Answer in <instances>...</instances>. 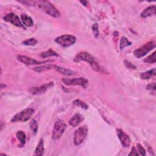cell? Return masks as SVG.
<instances>
[{"instance_id": "obj_1", "label": "cell", "mask_w": 156, "mask_h": 156, "mask_svg": "<svg viewBox=\"0 0 156 156\" xmlns=\"http://www.w3.org/2000/svg\"><path fill=\"white\" fill-rule=\"evenodd\" d=\"M37 5L42 11H43L48 15L54 18H58L60 15V12L57 10V9L49 1H37Z\"/></svg>"}, {"instance_id": "obj_2", "label": "cell", "mask_w": 156, "mask_h": 156, "mask_svg": "<svg viewBox=\"0 0 156 156\" xmlns=\"http://www.w3.org/2000/svg\"><path fill=\"white\" fill-rule=\"evenodd\" d=\"M34 113V110L33 108H26L14 115L11 119V122H26L32 117Z\"/></svg>"}, {"instance_id": "obj_3", "label": "cell", "mask_w": 156, "mask_h": 156, "mask_svg": "<svg viewBox=\"0 0 156 156\" xmlns=\"http://www.w3.org/2000/svg\"><path fill=\"white\" fill-rule=\"evenodd\" d=\"M155 41H150L138 49H135L133 52L134 55L137 58H141L146 55L148 52L152 51L153 49L155 48Z\"/></svg>"}, {"instance_id": "obj_4", "label": "cell", "mask_w": 156, "mask_h": 156, "mask_svg": "<svg viewBox=\"0 0 156 156\" xmlns=\"http://www.w3.org/2000/svg\"><path fill=\"white\" fill-rule=\"evenodd\" d=\"M88 134V127L87 126L79 127L75 130L74 133V143L76 146L81 144L85 140Z\"/></svg>"}, {"instance_id": "obj_5", "label": "cell", "mask_w": 156, "mask_h": 156, "mask_svg": "<svg viewBox=\"0 0 156 156\" xmlns=\"http://www.w3.org/2000/svg\"><path fill=\"white\" fill-rule=\"evenodd\" d=\"M66 129V123L62 119L57 120L55 122L53 129H52V138L54 140L59 139L64 133Z\"/></svg>"}, {"instance_id": "obj_6", "label": "cell", "mask_w": 156, "mask_h": 156, "mask_svg": "<svg viewBox=\"0 0 156 156\" xmlns=\"http://www.w3.org/2000/svg\"><path fill=\"white\" fill-rule=\"evenodd\" d=\"M62 82L66 85H79L85 88L88 85V80L83 77H77V78H63L62 79Z\"/></svg>"}, {"instance_id": "obj_7", "label": "cell", "mask_w": 156, "mask_h": 156, "mask_svg": "<svg viewBox=\"0 0 156 156\" xmlns=\"http://www.w3.org/2000/svg\"><path fill=\"white\" fill-rule=\"evenodd\" d=\"M54 41L62 47H69L75 43L76 38L73 35L65 34L57 37Z\"/></svg>"}, {"instance_id": "obj_8", "label": "cell", "mask_w": 156, "mask_h": 156, "mask_svg": "<svg viewBox=\"0 0 156 156\" xmlns=\"http://www.w3.org/2000/svg\"><path fill=\"white\" fill-rule=\"evenodd\" d=\"M3 19L5 21L10 23L16 27L25 29V27L23 24L21 20H20V18L14 13H8L7 15H6L3 17Z\"/></svg>"}, {"instance_id": "obj_9", "label": "cell", "mask_w": 156, "mask_h": 156, "mask_svg": "<svg viewBox=\"0 0 156 156\" xmlns=\"http://www.w3.org/2000/svg\"><path fill=\"white\" fill-rule=\"evenodd\" d=\"M94 60H95L94 57L91 55L90 53L83 51L80 52L76 54L74 58V61L75 62H80L81 61H84L88 62L89 64L91 63Z\"/></svg>"}, {"instance_id": "obj_10", "label": "cell", "mask_w": 156, "mask_h": 156, "mask_svg": "<svg viewBox=\"0 0 156 156\" xmlns=\"http://www.w3.org/2000/svg\"><path fill=\"white\" fill-rule=\"evenodd\" d=\"M54 82H51L47 83H45L44 85H43L40 87H31L29 90V92L33 94V95H38L44 93L49 88L52 87L54 86Z\"/></svg>"}, {"instance_id": "obj_11", "label": "cell", "mask_w": 156, "mask_h": 156, "mask_svg": "<svg viewBox=\"0 0 156 156\" xmlns=\"http://www.w3.org/2000/svg\"><path fill=\"white\" fill-rule=\"evenodd\" d=\"M18 60H19L20 62L27 65H41L43 63H46L47 62H49V60H45V61H37L36 60H34L32 58H30L26 55H20L17 57Z\"/></svg>"}, {"instance_id": "obj_12", "label": "cell", "mask_w": 156, "mask_h": 156, "mask_svg": "<svg viewBox=\"0 0 156 156\" xmlns=\"http://www.w3.org/2000/svg\"><path fill=\"white\" fill-rule=\"evenodd\" d=\"M116 134L122 146L124 147H128L130 144V138L129 136L120 129H116Z\"/></svg>"}, {"instance_id": "obj_13", "label": "cell", "mask_w": 156, "mask_h": 156, "mask_svg": "<svg viewBox=\"0 0 156 156\" xmlns=\"http://www.w3.org/2000/svg\"><path fill=\"white\" fill-rule=\"evenodd\" d=\"M90 65L91 66L92 69H94L96 72H98V73H100L102 74H108V70L104 66L100 65L96 60H94L90 64Z\"/></svg>"}, {"instance_id": "obj_14", "label": "cell", "mask_w": 156, "mask_h": 156, "mask_svg": "<svg viewBox=\"0 0 156 156\" xmlns=\"http://www.w3.org/2000/svg\"><path fill=\"white\" fill-rule=\"evenodd\" d=\"M155 15V5H151L146 8L140 14V16L143 18H146Z\"/></svg>"}, {"instance_id": "obj_15", "label": "cell", "mask_w": 156, "mask_h": 156, "mask_svg": "<svg viewBox=\"0 0 156 156\" xmlns=\"http://www.w3.org/2000/svg\"><path fill=\"white\" fill-rule=\"evenodd\" d=\"M83 120V117L80 113H76L69 121V124L72 127H77Z\"/></svg>"}, {"instance_id": "obj_16", "label": "cell", "mask_w": 156, "mask_h": 156, "mask_svg": "<svg viewBox=\"0 0 156 156\" xmlns=\"http://www.w3.org/2000/svg\"><path fill=\"white\" fill-rule=\"evenodd\" d=\"M54 69L58 73H60L62 74L66 75V76H73V75H75L76 74V72L74 71L71 70L69 69H66V68H63V67H61V66H57V65H55Z\"/></svg>"}, {"instance_id": "obj_17", "label": "cell", "mask_w": 156, "mask_h": 156, "mask_svg": "<svg viewBox=\"0 0 156 156\" xmlns=\"http://www.w3.org/2000/svg\"><path fill=\"white\" fill-rule=\"evenodd\" d=\"M21 20L23 24L26 27H31L34 25V21L32 18L27 14L23 13L21 15Z\"/></svg>"}, {"instance_id": "obj_18", "label": "cell", "mask_w": 156, "mask_h": 156, "mask_svg": "<svg viewBox=\"0 0 156 156\" xmlns=\"http://www.w3.org/2000/svg\"><path fill=\"white\" fill-rule=\"evenodd\" d=\"M156 70L155 68H153L151 70L147 71L146 72H143L140 74V77L141 79L143 80H147L151 79L152 77H154L155 76Z\"/></svg>"}, {"instance_id": "obj_19", "label": "cell", "mask_w": 156, "mask_h": 156, "mask_svg": "<svg viewBox=\"0 0 156 156\" xmlns=\"http://www.w3.org/2000/svg\"><path fill=\"white\" fill-rule=\"evenodd\" d=\"M43 152H44V140L42 138H41L35 149L34 155L41 156L43 155Z\"/></svg>"}, {"instance_id": "obj_20", "label": "cell", "mask_w": 156, "mask_h": 156, "mask_svg": "<svg viewBox=\"0 0 156 156\" xmlns=\"http://www.w3.org/2000/svg\"><path fill=\"white\" fill-rule=\"evenodd\" d=\"M54 66H55V65H52V64H46L44 65L35 67V68H34V70L36 72L41 73L43 71H48V70L53 69V68H54Z\"/></svg>"}, {"instance_id": "obj_21", "label": "cell", "mask_w": 156, "mask_h": 156, "mask_svg": "<svg viewBox=\"0 0 156 156\" xmlns=\"http://www.w3.org/2000/svg\"><path fill=\"white\" fill-rule=\"evenodd\" d=\"M16 136L17 138L18 139V140L20 141L21 146H24V144L26 143V135H25V133L23 131L19 130L16 132Z\"/></svg>"}, {"instance_id": "obj_22", "label": "cell", "mask_w": 156, "mask_h": 156, "mask_svg": "<svg viewBox=\"0 0 156 156\" xmlns=\"http://www.w3.org/2000/svg\"><path fill=\"white\" fill-rule=\"evenodd\" d=\"M40 56H41L42 58H46V57H52V56L57 57V56H58V54L55 51H54V50H52V49H49V50H48V51H44V52L41 53Z\"/></svg>"}, {"instance_id": "obj_23", "label": "cell", "mask_w": 156, "mask_h": 156, "mask_svg": "<svg viewBox=\"0 0 156 156\" xmlns=\"http://www.w3.org/2000/svg\"><path fill=\"white\" fill-rule=\"evenodd\" d=\"M131 44H132V43L127 38H126L125 37H121L119 42V48L121 49H122L126 47L129 46Z\"/></svg>"}, {"instance_id": "obj_24", "label": "cell", "mask_w": 156, "mask_h": 156, "mask_svg": "<svg viewBox=\"0 0 156 156\" xmlns=\"http://www.w3.org/2000/svg\"><path fill=\"white\" fill-rule=\"evenodd\" d=\"M156 52L154 51L153 53L148 55L144 59V62L148 63H154L156 62Z\"/></svg>"}, {"instance_id": "obj_25", "label": "cell", "mask_w": 156, "mask_h": 156, "mask_svg": "<svg viewBox=\"0 0 156 156\" xmlns=\"http://www.w3.org/2000/svg\"><path fill=\"white\" fill-rule=\"evenodd\" d=\"M73 104L76 106H77L79 107H80L83 109H88V105L84 102L82 101L80 99H76L73 101Z\"/></svg>"}, {"instance_id": "obj_26", "label": "cell", "mask_w": 156, "mask_h": 156, "mask_svg": "<svg viewBox=\"0 0 156 156\" xmlns=\"http://www.w3.org/2000/svg\"><path fill=\"white\" fill-rule=\"evenodd\" d=\"M29 126H30V129H31V130L32 131L33 133L36 134L37 131H38V124L37 122L35 119H33L31 120V121L30 122L29 124Z\"/></svg>"}, {"instance_id": "obj_27", "label": "cell", "mask_w": 156, "mask_h": 156, "mask_svg": "<svg viewBox=\"0 0 156 156\" xmlns=\"http://www.w3.org/2000/svg\"><path fill=\"white\" fill-rule=\"evenodd\" d=\"M38 41L34 38H30L23 41V44L26 46H34L37 43Z\"/></svg>"}, {"instance_id": "obj_28", "label": "cell", "mask_w": 156, "mask_h": 156, "mask_svg": "<svg viewBox=\"0 0 156 156\" xmlns=\"http://www.w3.org/2000/svg\"><path fill=\"white\" fill-rule=\"evenodd\" d=\"M92 31L93 33V35L95 38H98L99 36V26L98 23H94L93 24L92 27Z\"/></svg>"}, {"instance_id": "obj_29", "label": "cell", "mask_w": 156, "mask_h": 156, "mask_svg": "<svg viewBox=\"0 0 156 156\" xmlns=\"http://www.w3.org/2000/svg\"><path fill=\"white\" fill-rule=\"evenodd\" d=\"M146 89L149 90L152 94H153L154 96L155 95V83H152L147 85L146 87Z\"/></svg>"}, {"instance_id": "obj_30", "label": "cell", "mask_w": 156, "mask_h": 156, "mask_svg": "<svg viewBox=\"0 0 156 156\" xmlns=\"http://www.w3.org/2000/svg\"><path fill=\"white\" fill-rule=\"evenodd\" d=\"M124 64L126 66V67L128 69H135L136 68V66L135 65H134L132 63H131L130 62H129L128 60H124Z\"/></svg>"}, {"instance_id": "obj_31", "label": "cell", "mask_w": 156, "mask_h": 156, "mask_svg": "<svg viewBox=\"0 0 156 156\" xmlns=\"http://www.w3.org/2000/svg\"><path fill=\"white\" fill-rule=\"evenodd\" d=\"M137 148H138V151L140 155H146V150L144 149V147L140 144H139V143L137 144Z\"/></svg>"}, {"instance_id": "obj_32", "label": "cell", "mask_w": 156, "mask_h": 156, "mask_svg": "<svg viewBox=\"0 0 156 156\" xmlns=\"http://www.w3.org/2000/svg\"><path fill=\"white\" fill-rule=\"evenodd\" d=\"M139 155V154L136 152V149H135V147L133 146V147H132V149H131V152L129 154V155Z\"/></svg>"}, {"instance_id": "obj_33", "label": "cell", "mask_w": 156, "mask_h": 156, "mask_svg": "<svg viewBox=\"0 0 156 156\" xmlns=\"http://www.w3.org/2000/svg\"><path fill=\"white\" fill-rule=\"evenodd\" d=\"M80 2L83 4V5H87V1H80Z\"/></svg>"}]
</instances>
